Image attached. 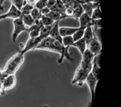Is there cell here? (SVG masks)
I'll return each mask as SVG.
<instances>
[{"instance_id": "ba28073f", "label": "cell", "mask_w": 121, "mask_h": 107, "mask_svg": "<svg viewBox=\"0 0 121 107\" xmlns=\"http://www.w3.org/2000/svg\"><path fill=\"white\" fill-rule=\"evenodd\" d=\"M54 39L51 38V37H47L46 38H43L41 40L40 43L36 47V50H45L48 51H51V48H52V43Z\"/></svg>"}, {"instance_id": "8992f818", "label": "cell", "mask_w": 121, "mask_h": 107, "mask_svg": "<svg viewBox=\"0 0 121 107\" xmlns=\"http://www.w3.org/2000/svg\"><path fill=\"white\" fill-rule=\"evenodd\" d=\"M98 81H99V79H97L95 76H93L91 72H90L88 74V75L87 76V77L85 80V83L88 87L90 92H91V103L93 102V100L94 96H95V87H96V85H97Z\"/></svg>"}, {"instance_id": "277c9868", "label": "cell", "mask_w": 121, "mask_h": 107, "mask_svg": "<svg viewBox=\"0 0 121 107\" xmlns=\"http://www.w3.org/2000/svg\"><path fill=\"white\" fill-rule=\"evenodd\" d=\"M87 48L96 57L100 55L102 51V44L98 39V38L94 34L93 38L90 41V43L87 45Z\"/></svg>"}, {"instance_id": "cb8c5ba5", "label": "cell", "mask_w": 121, "mask_h": 107, "mask_svg": "<svg viewBox=\"0 0 121 107\" xmlns=\"http://www.w3.org/2000/svg\"><path fill=\"white\" fill-rule=\"evenodd\" d=\"M42 25L43 26H52L55 21H53L50 17H48V16H42L41 19H40Z\"/></svg>"}, {"instance_id": "d590c367", "label": "cell", "mask_w": 121, "mask_h": 107, "mask_svg": "<svg viewBox=\"0 0 121 107\" xmlns=\"http://www.w3.org/2000/svg\"><path fill=\"white\" fill-rule=\"evenodd\" d=\"M43 107H48V106L47 105H44V106H43Z\"/></svg>"}, {"instance_id": "d4e9b609", "label": "cell", "mask_w": 121, "mask_h": 107, "mask_svg": "<svg viewBox=\"0 0 121 107\" xmlns=\"http://www.w3.org/2000/svg\"><path fill=\"white\" fill-rule=\"evenodd\" d=\"M31 16H32V18L36 21V20H40L41 16H42V14H41V10L36 8V7H34L33 10L31 11Z\"/></svg>"}, {"instance_id": "52a82bcc", "label": "cell", "mask_w": 121, "mask_h": 107, "mask_svg": "<svg viewBox=\"0 0 121 107\" xmlns=\"http://www.w3.org/2000/svg\"><path fill=\"white\" fill-rule=\"evenodd\" d=\"M17 84V78L14 75H9L5 77L4 80L2 81V85L4 91L11 90Z\"/></svg>"}, {"instance_id": "603a6c76", "label": "cell", "mask_w": 121, "mask_h": 107, "mask_svg": "<svg viewBox=\"0 0 121 107\" xmlns=\"http://www.w3.org/2000/svg\"><path fill=\"white\" fill-rule=\"evenodd\" d=\"M34 6V5H31L30 4H28L26 3V4H24L22 8L21 9V14L22 15H25V14H30L31 11L33 10Z\"/></svg>"}, {"instance_id": "d6986e66", "label": "cell", "mask_w": 121, "mask_h": 107, "mask_svg": "<svg viewBox=\"0 0 121 107\" xmlns=\"http://www.w3.org/2000/svg\"><path fill=\"white\" fill-rule=\"evenodd\" d=\"M53 25L52 26H43L41 27V28L40 29V33H39V37L41 40L49 36V33H50V31H51V29Z\"/></svg>"}, {"instance_id": "7c38bea8", "label": "cell", "mask_w": 121, "mask_h": 107, "mask_svg": "<svg viewBox=\"0 0 121 107\" xmlns=\"http://www.w3.org/2000/svg\"><path fill=\"white\" fill-rule=\"evenodd\" d=\"M79 20V23H80V26L79 27L81 28L85 29L87 26H91V18L89 15H88L86 13L83 12L78 19Z\"/></svg>"}, {"instance_id": "7402d4cb", "label": "cell", "mask_w": 121, "mask_h": 107, "mask_svg": "<svg viewBox=\"0 0 121 107\" xmlns=\"http://www.w3.org/2000/svg\"><path fill=\"white\" fill-rule=\"evenodd\" d=\"M61 43L63 44L64 46L65 47H72L73 45L74 41L73 40V38L71 36H64L62 37V40Z\"/></svg>"}, {"instance_id": "7a4b0ae2", "label": "cell", "mask_w": 121, "mask_h": 107, "mask_svg": "<svg viewBox=\"0 0 121 107\" xmlns=\"http://www.w3.org/2000/svg\"><path fill=\"white\" fill-rule=\"evenodd\" d=\"M91 72L90 70L83 67L82 66H81L79 65L78 67L77 68L73 79L71 82L72 84H76L79 87L83 86V84L85 83V80L87 77V76L88 75V74Z\"/></svg>"}, {"instance_id": "44dd1931", "label": "cell", "mask_w": 121, "mask_h": 107, "mask_svg": "<svg viewBox=\"0 0 121 107\" xmlns=\"http://www.w3.org/2000/svg\"><path fill=\"white\" fill-rule=\"evenodd\" d=\"M101 15H102V12L100 7V5L98 6L95 9H94V10L93 11L91 18L92 20H97V19H102L101 18Z\"/></svg>"}, {"instance_id": "83f0119b", "label": "cell", "mask_w": 121, "mask_h": 107, "mask_svg": "<svg viewBox=\"0 0 121 107\" xmlns=\"http://www.w3.org/2000/svg\"><path fill=\"white\" fill-rule=\"evenodd\" d=\"M91 26L94 27L95 29H99L102 28V19L91 20Z\"/></svg>"}, {"instance_id": "e575fe53", "label": "cell", "mask_w": 121, "mask_h": 107, "mask_svg": "<svg viewBox=\"0 0 121 107\" xmlns=\"http://www.w3.org/2000/svg\"><path fill=\"white\" fill-rule=\"evenodd\" d=\"M7 19V16H6V14H0V21H2V20H4Z\"/></svg>"}, {"instance_id": "ffe728a7", "label": "cell", "mask_w": 121, "mask_h": 107, "mask_svg": "<svg viewBox=\"0 0 121 107\" xmlns=\"http://www.w3.org/2000/svg\"><path fill=\"white\" fill-rule=\"evenodd\" d=\"M47 16L48 17H50L53 21H60V20H61L62 14H60V13H59L58 12L56 11V10H51V12H49V14Z\"/></svg>"}, {"instance_id": "8d00e7d4", "label": "cell", "mask_w": 121, "mask_h": 107, "mask_svg": "<svg viewBox=\"0 0 121 107\" xmlns=\"http://www.w3.org/2000/svg\"><path fill=\"white\" fill-rule=\"evenodd\" d=\"M25 2H26V0H25Z\"/></svg>"}, {"instance_id": "5bb4252c", "label": "cell", "mask_w": 121, "mask_h": 107, "mask_svg": "<svg viewBox=\"0 0 121 107\" xmlns=\"http://www.w3.org/2000/svg\"><path fill=\"white\" fill-rule=\"evenodd\" d=\"M100 5V2H96V3H85V4H81L83 12L86 13L88 15L90 16H91V14L94 9H95L98 6Z\"/></svg>"}, {"instance_id": "9c48e42d", "label": "cell", "mask_w": 121, "mask_h": 107, "mask_svg": "<svg viewBox=\"0 0 121 107\" xmlns=\"http://www.w3.org/2000/svg\"><path fill=\"white\" fill-rule=\"evenodd\" d=\"M59 21H55V23L53 24L50 33H49V37H51V38L58 40L60 42H61L62 40V37L60 36V33H59Z\"/></svg>"}, {"instance_id": "f546056e", "label": "cell", "mask_w": 121, "mask_h": 107, "mask_svg": "<svg viewBox=\"0 0 121 107\" xmlns=\"http://www.w3.org/2000/svg\"><path fill=\"white\" fill-rule=\"evenodd\" d=\"M78 2L81 4L85 3H96L99 2V0H78Z\"/></svg>"}, {"instance_id": "ac0fdd59", "label": "cell", "mask_w": 121, "mask_h": 107, "mask_svg": "<svg viewBox=\"0 0 121 107\" xmlns=\"http://www.w3.org/2000/svg\"><path fill=\"white\" fill-rule=\"evenodd\" d=\"M100 67L99 66V65L97 63V60H96V57L93 59V64H92V67H91V72L93 74V76H95L97 79H100L99 77V74H100Z\"/></svg>"}, {"instance_id": "5b68a950", "label": "cell", "mask_w": 121, "mask_h": 107, "mask_svg": "<svg viewBox=\"0 0 121 107\" xmlns=\"http://www.w3.org/2000/svg\"><path fill=\"white\" fill-rule=\"evenodd\" d=\"M41 41V39L39 37L37 38H29L28 40L26 41V44L24 45L23 48L20 50V53L24 55L25 53H26L29 51H31L32 50H36V47L40 43Z\"/></svg>"}, {"instance_id": "484cf974", "label": "cell", "mask_w": 121, "mask_h": 107, "mask_svg": "<svg viewBox=\"0 0 121 107\" xmlns=\"http://www.w3.org/2000/svg\"><path fill=\"white\" fill-rule=\"evenodd\" d=\"M83 34H84V29L83 28H80L79 30H78L77 31H76L71 36L73 38V40L74 42L83 38Z\"/></svg>"}, {"instance_id": "1f68e13d", "label": "cell", "mask_w": 121, "mask_h": 107, "mask_svg": "<svg viewBox=\"0 0 121 107\" xmlns=\"http://www.w3.org/2000/svg\"><path fill=\"white\" fill-rule=\"evenodd\" d=\"M5 94V91L3 88V85H2V82L0 81V96H3Z\"/></svg>"}, {"instance_id": "6da1fadb", "label": "cell", "mask_w": 121, "mask_h": 107, "mask_svg": "<svg viewBox=\"0 0 121 107\" xmlns=\"http://www.w3.org/2000/svg\"><path fill=\"white\" fill-rule=\"evenodd\" d=\"M24 61V55L18 52L13 55L7 63L3 71L5 75H14Z\"/></svg>"}, {"instance_id": "4fadbf2b", "label": "cell", "mask_w": 121, "mask_h": 107, "mask_svg": "<svg viewBox=\"0 0 121 107\" xmlns=\"http://www.w3.org/2000/svg\"><path fill=\"white\" fill-rule=\"evenodd\" d=\"M69 47H65L64 48V50L61 52V54L60 55V58L58 60V63L60 65H62L63 64V61L64 60V58L67 59L69 61H70L71 63L73 62V58H71V54L69 53Z\"/></svg>"}, {"instance_id": "3957f363", "label": "cell", "mask_w": 121, "mask_h": 107, "mask_svg": "<svg viewBox=\"0 0 121 107\" xmlns=\"http://www.w3.org/2000/svg\"><path fill=\"white\" fill-rule=\"evenodd\" d=\"M14 30L12 36V39L13 43H15L19 36L24 31H28V28L24 24L21 17L13 19Z\"/></svg>"}, {"instance_id": "836d02e7", "label": "cell", "mask_w": 121, "mask_h": 107, "mask_svg": "<svg viewBox=\"0 0 121 107\" xmlns=\"http://www.w3.org/2000/svg\"><path fill=\"white\" fill-rule=\"evenodd\" d=\"M36 1H37V0H26V2H27L28 4H30L34 6V4H36Z\"/></svg>"}, {"instance_id": "d6a6232c", "label": "cell", "mask_w": 121, "mask_h": 107, "mask_svg": "<svg viewBox=\"0 0 121 107\" xmlns=\"http://www.w3.org/2000/svg\"><path fill=\"white\" fill-rule=\"evenodd\" d=\"M5 77H6V75L4 73V71L2 70H0V81L2 82L4 80V79L5 78Z\"/></svg>"}, {"instance_id": "e0dca14e", "label": "cell", "mask_w": 121, "mask_h": 107, "mask_svg": "<svg viewBox=\"0 0 121 107\" xmlns=\"http://www.w3.org/2000/svg\"><path fill=\"white\" fill-rule=\"evenodd\" d=\"M21 19H22L24 24L27 28H29V27L32 26L34 24V23H35V20L32 18V16H31V14L22 15L21 16Z\"/></svg>"}, {"instance_id": "9a60e30c", "label": "cell", "mask_w": 121, "mask_h": 107, "mask_svg": "<svg viewBox=\"0 0 121 107\" xmlns=\"http://www.w3.org/2000/svg\"><path fill=\"white\" fill-rule=\"evenodd\" d=\"M94 32L93 31V27L91 26H87L85 29H84V34H83V38L85 40L87 45L88 44L90 43V41L92 40V38H93L94 36Z\"/></svg>"}, {"instance_id": "4316f807", "label": "cell", "mask_w": 121, "mask_h": 107, "mask_svg": "<svg viewBox=\"0 0 121 107\" xmlns=\"http://www.w3.org/2000/svg\"><path fill=\"white\" fill-rule=\"evenodd\" d=\"M47 2H48V0H37L36 4H34V7L41 10L42 9L46 7Z\"/></svg>"}, {"instance_id": "30bf717a", "label": "cell", "mask_w": 121, "mask_h": 107, "mask_svg": "<svg viewBox=\"0 0 121 107\" xmlns=\"http://www.w3.org/2000/svg\"><path fill=\"white\" fill-rule=\"evenodd\" d=\"M80 27H69V26H59V33L61 37L72 36L76 31L79 30Z\"/></svg>"}, {"instance_id": "f1b7e54d", "label": "cell", "mask_w": 121, "mask_h": 107, "mask_svg": "<svg viewBox=\"0 0 121 107\" xmlns=\"http://www.w3.org/2000/svg\"><path fill=\"white\" fill-rule=\"evenodd\" d=\"M56 0H48L46 7L51 10H53L56 7Z\"/></svg>"}, {"instance_id": "4dcf8cb0", "label": "cell", "mask_w": 121, "mask_h": 107, "mask_svg": "<svg viewBox=\"0 0 121 107\" xmlns=\"http://www.w3.org/2000/svg\"><path fill=\"white\" fill-rule=\"evenodd\" d=\"M50 12H51V9H48L47 7H44L43 9H42L41 10V12L42 16H47V15L49 14Z\"/></svg>"}, {"instance_id": "2e32d148", "label": "cell", "mask_w": 121, "mask_h": 107, "mask_svg": "<svg viewBox=\"0 0 121 107\" xmlns=\"http://www.w3.org/2000/svg\"><path fill=\"white\" fill-rule=\"evenodd\" d=\"M73 47L76 48L78 50V51L81 52V54L82 55L85 52V50L87 49V44H86L85 40L83 38H81V39L74 42Z\"/></svg>"}, {"instance_id": "8fae6325", "label": "cell", "mask_w": 121, "mask_h": 107, "mask_svg": "<svg viewBox=\"0 0 121 107\" xmlns=\"http://www.w3.org/2000/svg\"><path fill=\"white\" fill-rule=\"evenodd\" d=\"M5 14H6V16H7V19H12L19 18L22 16L21 11L19 9H17L13 4L11 5L9 11Z\"/></svg>"}]
</instances>
